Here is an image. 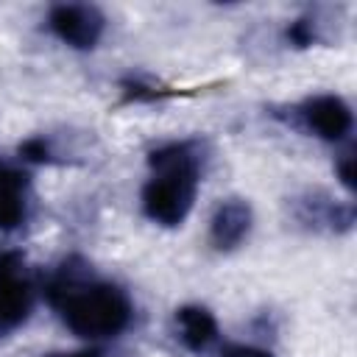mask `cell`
Segmentation results:
<instances>
[{"label":"cell","mask_w":357,"mask_h":357,"mask_svg":"<svg viewBox=\"0 0 357 357\" xmlns=\"http://www.w3.org/2000/svg\"><path fill=\"white\" fill-rule=\"evenodd\" d=\"M47 298L61 312L67 329L78 337H112L131 321V301L117 284L92 282L84 276V271L70 265H64L47 284Z\"/></svg>","instance_id":"cell-1"},{"label":"cell","mask_w":357,"mask_h":357,"mask_svg":"<svg viewBox=\"0 0 357 357\" xmlns=\"http://www.w3.org/2000/svg\"><path fill=\"white\" fill-rule=\"evenodd\" d=\"M148 165L153 176L142 187V209L153 223L178 226L195 204L201 159L190 142H173L156 148Z\"/></svg>","instance_id":"cell-2"},{"label":"cell","mask_w":357,"mask_h":357,"mask_svg":"<svg viewBox=\"0 0 357 357\" xmlns=\"http://www.w3.org/2000/svg\"><path fill=\"white\" fill-rule=\"evenodd\" d=\"M33 304V284L20 251H0V335L17 329Z\"/></svg>","instance_id":"cell-3"},{"label":"cell","mask_w":357,"mask_h":357,"mask_svg":"<svg viewBox=\"0 0 357 357\" xmlns=\"http://www.w3.org/2000/svg\"><path fill=\"white\" fill-rule=\"evenodd\" d=\"M47 25L50 31L70 47L86 50L95 47L100 33H103V14L95 6H84V3H61L53 6L47 14Z\"/></svg>","instance_id":"cell-4"},{"label":"cell","mask_w":357,"mask_h":357,"mask_svg":"<svg viewBox=\"0 0 357 357\" xmlns=\"http://www.w3.org/2000/svg\"><path fill=\"white\" fill-rule=\"evenodd\" d=\"M304 126L321 139L337 142L351 131V109L337 95H318L301 106Z\"/></svg>","instance_id":"cell-5"},{"label":"cell","mask_w":357,"mask_h":357,"mask_svg":"<svg viewBox=\"0 0 357 357\" xmlns=\"http://www.w3.org/2000/svg\"><path fill=\"white\" fill-rule=\"evenodd\" d=\"M251 231V206L240 198H229L223 201L209 223V237L218 248L229 251L234 245H240Z\"/></svg>","instance_id":"cell-6"},{"label":"cell","mask_w":357,"mask_h":357,"mask_svg":"<svg viewBox=\"0 0 357 357\" xmlns=\"http://www.w3.org/2000/svg\"><path fill=\"white\" fill-rule=\"evenodd\" d=\"M176 324H178V337L187 349L201 351L206 349L215 337H218V321L206 307L198 304H187L176 312Z\"/></svg>","instance_id":"cell-7"},{"label":"cell","mask_w":357,"mask_h":357,"mask_svg":"<svg viewBox=\"0 0 357 357\" xmlns=\"http://www.w3.org/2000/svg\"><path fill=\"white\" fill-rule=\"evenodd\" d=\"M25 176L0 165V229H14L25 218Z\"/></svg>","instance_id":"cell-8"},{"label":"cell","mask_w":357,"mask_h":357,"mask_svg":"<svg viewBox=\"0 0 357 357\" xmlns=\"http://www.w3.org/2000/svg\"><path fill=\"white\" fill-rule=\"evenodd\" d=\"M218 357H273L268 349H259V346H245V343H229L220 349Z\"/></svg>","instance_id":"cell-9"},{"label":"cell","mask_w":357,"mask_h":357,"mask_svg":"<svg viewBox=\"0 0 357 357\" xmlns=\"http://www.w3.org/2000/svg\"><path fill=\"white\" fill-rule=\"evenodd\" d=\"M20 153H22L25 159L45 162V159H47V145H45V139H42V137H36V139H28V142L20 148Z\"/></svg>","instance_id":"cell-10"},{"label":"cell","mask_w":357,"mask_h":357,"mask_svg":"<svg viewBox=\"0 0 357 357\" xmlns=\"http://www.w3.org/2000/svg\"><path fill=\"white\" fill-rule=\"evenodd\" d=\"M287 36H290L296 45H310V42H312V25H310L307 20H298V22L290 25Z\"/></svg>","instance_id":"cell-11"},{"label":"cell","mask_w":357,"mask_h":357,"mask_svg":"<svg viewBox=\"0 0 357 357\" xmlns=\"http://www.w3.org/2000/svg\"><path fill=\"white\" fill-rule=\"evenodd\" d=\"M337 176H340V181L351 190L354 187V156L351 153H343L340 159H337Z\"/></svg>","instance_id":"cell-12"},{"label":"cell","mask_w":357,"mask_h":357,"mask_svg":"<svg viewBox=\"0 0 357 357\" xmlns=\"http://www.w3.org/2000/svg\"><path fill=\"white\" fill-rule=\"evenodd\" d=\"M47 357H100L95 351H78V354H47Z\"/></svg>","instance_id":"cell-13"}]
</instances>
